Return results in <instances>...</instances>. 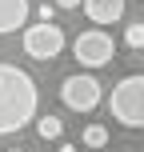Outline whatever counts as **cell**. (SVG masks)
<instances>
[{
	"instance_id": "obj_7",
	"label": "cell",
	"mask_w": 144,
	"mask_h": 152,
	"mask_svg": "<svg viewBox=\"0 0 144 152\" xmlns=\"http://www.w3.org/2000/svg\"><path fill=\"white\" fill-rule=\"evenodd\" d=\"M28 12H32V4H28V0H0V36H4V32L24 28Z\"/></svg>"
},
{
	"instance_id": "obj_6",
	"label": "cell",
	"mask_w": 144,
	"mask_h": 152,
	"mask_svg": "<svg viewBox=\"0 0 144 152\" xmlns=\"http://www.w3.org/2000/svg\"><path fill=\"white\" fill-rule=\"evenodd\" d=\"M80 4L92 24H116L124 16V0H80Z\"/></svg>"
},
{
	"instance_id": "obj_13",
	"label": "cell",
	"mask_w": 144,
	"mask_h": 152,
	"mask_svg": "<svg viewBox=\"0 0 144 152\" xmlns=\"http://www.w3.org/2000/svg\"><path fill=\"white\" fill-rule=\"evenodd\" d=\"M12 152H20V148H12Z\"/></svg>"
},
{
	"instance_id": "obj_5",
	"label": "cell",
	"mask_w": 144,
	"mask_h": 152,
	"mask_svg": "<svg viewBox=\"0 0 144 152\" xmlns=\"http://www.w3.org/2000/svg\"><path fill=\"white\" fill-rule=\"evenodd\" d=\"M100 80L92 72H72V76H64V84H60V100L72 108V112H92V108L100 104Z\"/></svg>"
},
{
	"instance_id": "obj_3",
	"label": "cell",
	"mask_w": 144,
	"mask_h": 152,
	"mask_svg": "<svg viewBox=\"0 0 144 152\" xmlns=\"http://www.w3.org/2000/svg\"><path fill=\"white\" fill-rule=\"evenodd\" d=\"M64 44H68V36L56 20H40L32 28H24V52L32 60H56L64 52Z\"/></svg>"
},
{
	"instance_id": "obj_1",
	"label": "cell",
	"mask_w": 144,
	"mask_h": 152,
	"mask_svg": "<svg viewBox=\"0 0 144 152\" xmlns=\"http://www.w3.org/2000/svg\"><path fill=\"white\" fill-rule=\"evenodd\" d=\"M36 108H40L36 80L16 64H0V136L20 132L24 124H32Z\"/></svg>"
},
{
	"instance_id": "obj_11",
	"label": "cell",
	"mask_w": 144,
	"mask_h": 152,
	"mask_svg": "<svg viewBox=\"0 0 144 152\" xmlns=\"http://www.w3.org/2000/svg\"><path fill=\"white\" fill-rule=\"evenodd\" d=\"M36 12H40V20H52V16H56V4H40Z\"/></svg>"
},
{
	"instance_id": "obj_10",
	"label": "cell",
	"mask_w": 144,
	"mask_h": 152,
	"mask_svg": "<svg viewBox=\"0 0 144 152\" xmlns=\"http://www.w3.org/2000/svg\"><path fill=\"white\" fill-rule=\"evenodd\" d=\"M124 44H128V48H144V20L128 24V32H124Z\"/></svg>"
},
{
	"instance_id": "obj_2",
	"label": "cell",
	"mask_w": 144,
	"mask_h": 152,
	"mask_svg": "<svg viewBox=\"0 0 144 152\" xmlns=\"http://www.w3.org/2000/svg\"><path fill=\"white\" fill-rule=\"evenodd\" d=\"M108 112L124 128H144V76H124L108 96Z\"/></svg>"
},
{
	"instance_id": "obj_12",
	"label": "cell",
	"mask_w": 144,
	"mask_h": 152,
	"mask_svg": "<svg viewBox=\"0 0 144 152\" xmlns=\"http://www.w3.org/2000/svg\"><path fill=\"white\" fill-rule=\"evenodd\" d=\"M56 8H64V12H72V8H80V0H56Z\"/></svg>"
},
{
	"instance_id": "obj_8",
	"label": "cell",
	"mask_w": 144,
	"mask_h": 152,
	"mask_svg": "<svg viewBox=\"0 0 144 152\" xmlns=\"http://www.w3.org/2000/svg\"><path fill=\"white\" fill-rule=\"evenodd\" d=\"M36 132H40V140H60L64 136V124H60V116H40Z\"/></svg>"
},
{
	"instance_id": "obj_4",
	"label": "cell",
	"mask_w": 144,
	"mask_h": 152,
	"mask_svg": "<svg viewBox=\"0 0 144 152\" xmlns=\"http://www.w3.org/2000/svg\"><path fill=\"white\" fill-rule=\"evenodd\" d=\"M72 56L84 68H104V64H112L116 44H112V36H108L104 28H88V32H80V36L72 40Z\"/></svg>"
},
{
	"instance_id": "obj_9",
	"label": "cell",
	"mask_w": 144,
	"mask_h": 152,
	"mask_svg": "<svg viewBox=\"0 0 144 152\" xmlns=\"http://www.w3.org/2000/svg\"><path fill=\"white\" fill-rule=\"evenodd\" d=\"M84 144L88 148H104L108 144V128L104 124H88V128H84Z\"/></svg>"
}]
</instances>
